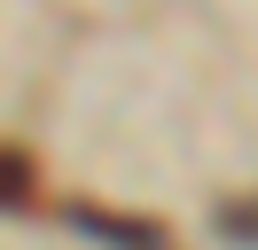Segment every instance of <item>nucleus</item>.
Here are the masks:
<instances>
[{"mask_svg": "<svg viewBox=\"0 0 258 250\" xmlns=\"http://www.w3.org/2000/svg\"><path fill=\"white\" fill-rule=\"evenodd\" d=\"M219 227H227V234H250V242H258V203H227V211H219Z\"/></svg>", "mask_w": 258, "mask_h": 250, "instance_id": "obj_2", "label": "nucleus"}, {"mask_svg": "<svg viewBox=\"0 0 258 250\" xmlns=\"http://www.w3.org/2000/svg\"><path fill=\"white\" fill-rule=\"evenodd\" d=\"M71 227L102 234L117 250H157V219H117V211H94V203H71Z\"/></svg>", "mask_w": 258, "mask_h": 250, "instance_id": "obj_1", "label": "nucleus"}]
</instances>
